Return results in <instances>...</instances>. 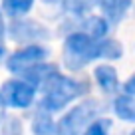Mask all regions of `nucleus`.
Returning a JSON list of instances; mask_svg holds the SVG:
<instances>
[{
    "instance_id": "obj_1",
    "label": "nucleus",
    "mask_w": 135,
    "mask_h": 135,
    "mask_svg": "<svg viewBox=\"0 0 135 135\" xmlns=\"http://www.w3.org/2000/svg\"><path fill=\"white\" fill-rule=\"evenodd\" d=\"M123 54V48L117 40H103L93 38L85 32H72L68 34L64 42V66L70 72H80L93 60H119Z\"/></svg>"
},
{
    "instance_id": "obj_2",
    "label": "nucleus",
    "mask_w": 135,
    "mask_h": 135,
    "mask_svg": "<svg viewBox=\"0 0 135 135\" xmlns=\"http://www.w3.org/2000/svg\"><path fill=\"white\" fill-rule=\"evenodd\" d=\"M40 88H42V93H44L40 107L50 111V113L52 111H60L70 101L78 99L85 91H89L88 81H78V80H72V78H66L58 70L54 74H50Z\"/></svg>"
},
{
    "instance_id": "obj_3",
    "label": "nucleus",
    "mask_w": 135,
    "mask_h": 135,
    "mask_svg": "<svg viewBox=\"0 0 135 135\" xmlns=\"http://www.w3.org/2000/svg\"><path fill=\"white\" fill-rule=\"evenodd\" d=\"M99 113H101V103L97 99L84 101L60 119L54 135H80L84 129H88L95 121Z\"/></svg>"
},
{
    "instance_id": "obj_4",
    "label": "nucleus",
    "mask_w": 135,
    "mask_h": 135,
    "mask_svg": "<svg viewBox=\"0 0 135 135\" xmlns=\"http://www.w3.org/2000/svg\"><path fill=\"white\" fill-rule=\"evenodd\" d=\"M46 58H48V50L44 46H40V44H28L26 48L14 52V54L8 58L6 66H8V70L12 74L24 76V74L30 72L34 66L46 62Z\"/></svg>"
},
{
    "instance_id": "obj_5",
    "label": "nucleus",
    "mask_w": 135,
    "mask_h": 135,
    "mask_svg": "<svg viewBox=\"0 0 135 135\" xmlns=\"http://www.w3.org/2000/svg\"><path fill=\"white\" fill-rule=\"evenodd\" d=\"M2 97H4L6 105L24 109L34 101V93H36V85H32L26 80H8L2 85Z\"/></svg>"
},
{
    "instance_id": "obj_6",
    "label": "nucleus",
    "mask_w": 135,
    "mask_h": 135,
    "mask_svg": "<svg viewBox=\"0 0 135 135\" xmlns=\"http://www.w3.org/2000/svg\"><path fill=\"white\" fill-rule=\"evenodd\" d=\"M10 38L20 44H36L50 38V32L34 20H14L10 26Z\"/></svg>"
},
{
    "instance_id": "obj_7",
    "label": "nucleus",
    "mask_w": 135,
    "mask_h": 135,
    "mask_svg": "<svg viewBox=\"0 0 135 135\" xmlns=\"http://www.w3.org/2000/svg\"><path fill=\"white\" fill-rule=\"evenodd\" d=\"M131 2L133 0H99L101 12L109 24H119V22L125 18L127 10L131 8Z\"/></svg>"
},
{
    "instance_id": "obj_8",
    "label": "nucleus",
    "mask_w": 135,
    "mask_h": 135,
    "mask_svg": "<svg viewBox=\"0 0 135 135\" xmlns=\"http://www.w3.org/2000/svg\"><path fill=\"white\" fill-rule=\"evenodd\" d=\"M93 76H95V81L99 84V88L103 89L105 93L117 91L119 78H117V72H115L109 64H101V66H97L95 72H93Z\"/></svg>"
},
{
    "instance_id": "obj_9",
    "label": "nucleus",
    "mask_w": 135,
    "mask_h": 135,
    "mask_svg": "<svg viewBox=\"0 0 135 135\" xmlns=\"http://www.w3.org/2000/svg\"><path fill=\"white\" fill-rule=\"evenodd\" d=\"M115 115L121 117L123 121H135V95L123 93L113 101Z\"/></svg>"
},
{
    "instance_id": "obj_10",
    "label": "nucleus",
    "mask_w": 135,
    "mask_h": 135,
    "mask_svg": "<svg viewBox=\"0 0 135 135\" xmlns=\"http://www.w3.org/2000/svg\"><path fill=\"white\" fill-rule=\"evenodd\" d=\"M109 30V22L105 18H99V16H91V18H85L84 22L80 24V32H85L93 38H103Z\"/></svg>"
},
{
    "instance_id": "obj_11",
    "label": "nucleus",
    "mask_w": 135,
    "mask_h": 135,
    "mask_svg": "<svg viewBox=\"0 0 135 135\" xmlns=\"http://www.w3.org/2000/svg\"><path fill=\"white\" fill-rule=\"evenodd\" d=\"M32 131H34L36 135H54L56 123L52 121L50 111L42 109V107L36 111V115H34V121H32Z\"/></svg>"
},
{
    "instance_id": "obj_12",
    "label": "nucleus",
    "mask_w": 135,
    "mask_h": 135,
    "mask_svg": "<svg viewBox=\"0 0 135 135\" xmlns=\"http://www.w3.org/2000/svg\"><path fill=\"white\" fill-rule=\"evenodd\" d=\"M34 6V0H2V8L8 16L20 18L26 12H30Z\"/></svg>"
},
{
    "instance_id": "obj_13",
    "label": "nucleus",
    "mask_w": 135,
    "mask_h": 135,
    "mask_svg": "<svg viewBox=\"0 0 135 135\" xmlns=\"http://www.w3.org/2000/svg\"><path fill=\"white\" fill-rule=\"evenodd\" d=\"M62 8L68 14H74V16H81V14L89 12L95 4H99V0H62L60 2Z\"/></svg>"
},
{
    "instance_id": "obj_14",
    "label": "nucleus",
    "mask_w": 135,
    "mask_h": 135,
    "mask_svg": "<svg viewBox=\"0 0 135 135\" xmlns=\"http://www.w3.org/2000/svg\"><path fill=\"white\" fill-rule=\"evenodd\" d=\"M109 127H111V123L107 119H95L84 131V135H109Z\"/></svg>"
},
{
    "instance_id": "obj_15",
    "label": "nucleus",
    "mask_w": 135,
    "mask_h": 135,
    "mask_svg": "<svg viewBox=\"0 0 135 135\" xmlns=\"http://www.w3.org/2000/svg\"><path fill=\"white\" fill-rule=\"evenodd\" d=\"M125 93H129V95H135V74L125 81Z\"/></svg>"
},
{
    "instance_id": "obj_16",
    "label": "nucleus",
    "mask_w": 135,
    "mask_h": 135,
    "mask_svg": "<svg viewBox=\"0 0 135 135\" xmlns=\"http://www.w3.org/2000/svg\"><path fill=\"white\" fill-rule=\"evenodd\" d=\"M4 36H6V24H4V18H2V12H0V44H2Z\"/></svg>"
},
{
    "instance_id": "obj_17",
    "label": "nucleus",
    "mask_w": 135,
    "mask_h": 135,
    "mask_svg": "<svg viewBox=\"0 0 135 135\" xmlns=\"http://www.w3.org/2000/svg\"><path fill=\"white\" fill-rule=\"evenodd\" d=\"M4 111H6V101H4V97H2V91H0V123L4 119Z\"/></svg>"
},
{
    "instance_id": "obj_18",
    "label": "nucleus",
    "mask_w": 135,
    "mask_h": 135,
    "mask_svg": "<svg viewBox=\"0 0 135 135\" xmlns=\"http://www.w3.org/2000/svg\"><path fill=\"white\" fill-rule=\"evenodd\" d=\"M2 56H4V46L0 44V60H2Z\"/></svg>"
},
{
    "instance_id": "obj_19",
    "label": "nucleus",
    "mask_w": 135,
    "mask_h": 135,
    "mask_svg": "<svg viewBox=\"0 0 135 135\" xmlns=\"http://www.w3.org/2000/svg\"><path fill=\"white\" fill-rule=\"evenodd\" d=\"M44 2H48V4H54V2H62V0H44Z\"/></svg>"
},
{
    "instance_id": "obj_20",
    "label": "nucleus",
    "mask_w": 135,
    "mask_h": 135,
    "mask_svg": "<svg viewBox=\"0 0 135 135\" xmlns=\"http://www.w3.org/2000/svg\"><path fill=\"white\" fill-rule=\"evenodd\" d=\"M131 135H135V131H133V133H131Z\"/></svg>"
}]
</instances>
